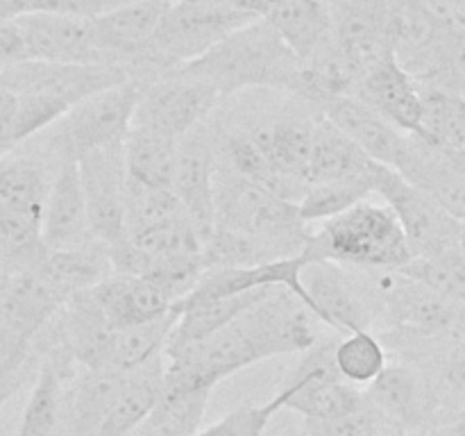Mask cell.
I'll return each mask as SVG.
<instances>
[{"label":"cell","instance_id":"cell-1","mask_svg":"<svg viewBox=\"0 0 465 436\" xmlns=\"http://www.w3.org/2000/svg\"><path fill=\"white\" fill-rule=\"evenodd\" d=\"M316 318L286 289L271 293L213 334L163 348V384L209 389L243 368L280 354L307 352L318 341Z\"/></svg>","mask_w":465,"mask_h":436},{"label":"cell","instance_id":"cell-2","mask_svg":"<svg viewBox=\"0 0 465 436\" xmlns=\"http://www.w3.org/2000/svg\"><path fill=\"white\" fill-rule=\"evenodd\" d=\"M173 71L213 86L218 95L252 89L295 94L302 62L286 48L277 32L259 18Z\"/></svg>","mask_w":465,"mask_h":436},{"label":"cell","instance_id":"cell-3","mask_svg":"<svg viewBox=\"0 0 465 436\" xmlns=\"http://www.w3.org/2000/svg\"><path fill=\"white\" fill-rule=\"evenodd\" d=\"M304 257L363 271H400L413 259L407 236L389 204L361 200L309 232Z\"/></svg>","mask_w":465,"mask_h":436},{"label":"cell","instance_id":"cell-4","mask_svg":"<svg viewBox=\"0 0 465 436\" xmlns=\"http://www.w3.org/2000/svg\"><path fill=\"white\" fill-rule=\"evenodd\" d=\"M216 225L262 243L272 259L298 257L304 253L309 230L295 203L277 198L263 186L236 175L218 164L213 182Z\"/></svg>","mask_w":465,"mask_h":436},{"label":"cell","instance_id":"cell-5","mask_svg":"<svg viewBox=\"0 0 465 436\" xmlns=\"http://www.w3.org/2000/svg\"><path fill=\"white\" fill-rule=\"evenodd\" d=\"M252 21L254 18L245 16L232 5L177 0L166 7L153 39H150L145 57L136 68H141L150 77L163 75V73L204 54L227 35Z\"/></svg>","mask_w":465,"mask_h":436},{"label":"cell","instance_id":"cell-6","mask_svg":"<svg viewBox=\"0 0 465 436\" xmlns=\"http://www.w3.org/2000/svg\"><path fill=\"white\" fill-rule=\"evenodd\" d=\"M143 82L136 77L98 91L89 98L73 104L50 132V154L54 162L80 159L94 150L118 148L125 141L127 130L134 121Z\"/></svg>","mask_w":465,"mask_h":436},{"label":"cell","instance_id":"cell-7","mask_svg":"<svg viewBox=\"0 0 465 436\" xmlns=\"http://www.w3.org/2000/svg\"><path fill=\"white\" fill-rule=\"evenodd\" d=\"M372 193L395 213L413 257H431L459 248L461 223L393 168L372 166Z\"/></svg>","mask_w":465,"mask_h":436},{"label":"cell","instance_id":"cell-8","mask_svg":"<svg viewBox=\"0 0 465 436\" xmlns=\"http://www.w3.org/2000/svg\"><path fill=\"white\" fill-rule=\"evenodd\" d=\"M336 343V341H334ZM334 343L316 345L304 352L286 384L277 391L282 409L302 416V421H321L368 407L366 391L341 380L334 366Z\"/></svg>","mask_w":465,"mask_h":436},{"label":"cell","instance_id":"cell-9","mask_svg":"<svg viewBox=\"0 0 465 436\" xmlns=\"http://www.w3.org/2000/svg\"><path fill=\"white\" fill-rule=\"evenodd\" d=\"M375 272V298L395 325L422 339H465V304L443 298L400 271Z\"/></svg>","mask_w":465,"mask_h":436},{"label":"cell","instance_id":"cell-10","mask_svg":"<svg viewBox=\"0 0 465 436\" xmlns=\"http://www.w3.org/2000/svg\"><path fill=\"white\" fill-rule=\"evenodd\" d=\"M218 100L221 95L213 86L168 71L141 89L132 123L180 141L209 121Z\"/></svg>","mask_w":465,"mask_h":436},{"label":"cell","instance_id":"cell-11","mask_svg":"<svg viewBox=\"0 0 465 436\" xmlns=\"http://www.w3.org/2000/svg\"><path fill=\"white\" fill-rule=\"evenodd\" d=\"M366 398L386 425L407 436H425L443 422L434 382L409 363H389L366 389Z\"/></svg>","mask_w":465,"mask_h":436},{"label":"cell","instance_id":"cell-12","mask_svg":"<svg viewBox=\"0 0 465 436\" xmlns=\"http://www.w3.org/2000/svg\"><path fill=\"white\" fill-rule=\"evenodd\" d=\"M216 168V136L212 134L207 123L198 125L177 141L171 191L180 200L182 209L203 239H207L216 225V207H213Z\"/></svg>","mask_w":465,"mask_h":436},{"label":"cell","instance_id":"cell-13","mask_svg":"<svg viewBox=\"0 0 465 436\" xmlns=\"http://www.w3.org/2000/svg\"><path fill=\"white\" fill-rule=\"evenodd\" d=\"M91 234L98 243L112 245L125 239V162L123 145L86 153L77 159Z\"/></svg>","mask_w":465,"mask_h":436},{"label":"cell","instance_id":"cell-14","mask_svg":"<svg viewBox=\"0 0 465 436\" xmlns=\"http://www.w3.org/2000/svg\"><path fill=\"white\" fill-rule=\"evenodd\" d=\"M166 7L168 5L159 0H136L103 16L89 18L91 41L100 62L127 66L134 77Z\"/></svg>","mask_w":465,"mask_h":436},{"label":"cell","instance_id":"cell-15","mask_svg":"<svg viewBox=\"0 0 465 436\" xmlns=\"http://www.w3.org/2000/svg\"><path fill=\"white\" fill-rule=\"evenodd\" d=\"M309 312L321 325L341 334L372 330V312L357 284L343 272V266L331 262H307L302 268Z\"/></svg>","mask_w":465,"mask_h":436},{"label":"cell","instance_id":"cell-16","mask_svg":"<svg viewBox=\"0 0 465 436\" xmlns=\"http://www.w3.org/2000/svg\"><path fill=\"white\" fill-rule=\"evenodd\" d=\"M318 112L339 127L371 162L398 168L409 150L411 134L386 121L384 116L363 104L357 95H339L318 104Z\"/></svg>","mask_w":465,"mask_h":436},{"label":"cell","instance_id":"cell-17","mask_svg":"<svg viewBox=\"0 0 465 436\" xmlns=\"http://www.w3.org/2000/svg\"><path fill=\"white\" fill-rule=\"evenodd\" d=\"M41 241L45 250H73L95 241L75 159L54 164L41 216Z\"/></svg>","mask_w":465,"mask_h":436},{"label":"cell","instance_id":"cell-18","mask_svg":"<svg viewBox=\"0 0 465 436\" xmlns=\"http://www.w3.org/2000/svg\"><path fill=\"white\" fill-rule=\"evenodd\" d=\"M27 59L50 64H103L91 41L89 18L68 14H27L16 18Z\"/></svg>","mask_w":465,"mask_h":436},{"label":"cell","instance_id":"cell-19","mask_svg":"<svg viewBox=\"0 0 465 436\" xmlns=\"http://www.w3.org/2000/svg\"><path fill=\"white\" fill-rule=\"evenodd\" d=\"M363 104L393 123L404 134H416L420 123V86L400 66L395 54H386L366 68L354 91Z\"/></svg>","mask_w":465,"mask_h":436},{"label":"cell","instance_id":"cell-20","mask_svg":"<svg viewBox=\"0 0 465 436\" xmlns=\"http://www.w3.org/2000/svg\"><path fill=\"white\" fill-rule=\"evenodd\" d=\"M127 377L130 372L77 366L64 386L62 436H95Z\"/></svg>","mask_w":465,"mask_h":436},{"label":"cell","instance_id":"cell-21","mask_svg":"<svg viewBox=\"0 0 465 436\" xmlns=\"http://www.w3.org/2000/svg\"><path fill=\"white\" fill-rule=\"evenodd\" d=\"M395 173L465 225V177L452 166L448 153L411 134L407 154Z\"/></svg>","mask_w":465,"mask_h":436},{"label":"cell","instance_id":"cell-22","mask_svg":"<svg viewBox=\"0 0 465 436\" xmlns=\"http://www.w3.org/2000/svg\"><path fill=\"white\" fill-rule=\"evenodd\" d=\"M89 291L112 330L154 321L173 309V300L157 284L139 275L112 272Z\"/></svg>","mask_w":465,"mask_h":436},{"label":"cell","instance_id":"cell-23","mask_svg":"<svg viewBox=\"0 0 465 436\" xmlns=\"http://www.w3.org/2000/svg\"><path fill=\"white\" fill-rule=\"evenodd\" d=\"M77 363L64 350L50 348L36 372L16 436H62V400Z\"/></svg>","mask_w":465,"mask_h":436},{"label":"cell","instance_id":"cell-24","mask_svg":"<svg viewBox=\"0 0 465 436\" xmlns=\"http://www.w3.org/2000/svg\"><path fill=\"white\" fill-rule=\"evenodd\" d=\"M263 21L300 62L312 59L334 39V21L325 0H284Z\"/></svg>","mask_w":465,"mask_h":436},{"label":"cell","instance_id":"cell-25","mask_svg":"<svg viewBox=\"0 0 465 436\" xmlns=\"http://www.w3.org/2000/svg\"><path fill=\"white\" fill-rule=\"evenodd\" d=\"M35 271L64 300L80 291L94 289L114 272L107 245L98 243V241H91V243L73 250H48Z\"/></svg>","mask_w":465,"mask_h":436},{"label":"cell","instance_id":"cell-26","mask_svg":"<svg viewBox=\"0 0 465 436\" xmlns=\"http://www.w3.org/2000/svg\"><path fill=\"white\" fill-rule=\"evenodd\" d=\"M372 162L339 130L331 125L321 112L313 123L312 154H309L307 182L348 180V177L368 175Z\"/></svg>","mask_w":465,"mask_h":436},{"label":"cell","instance_id":"cell-27","mask_svg":"<svg viewBox=\"0 0 465 436\" xmlns=\"http://www.w3.org/2000/svg\"><path fill=\"white\" fill-rule=\"evenodd\" d=\"M209 395V389L191 391L162 382L153 409L132 436H195L203 427Z\"/></svg>","mask_w":465,"mask_h":436},{"label":"cell","instance_id":"cell-28","mask_svg":"<svg viewBox=\"0 0 465 436\" xmlns=\"http://www.w3.org/2000/svg\"><path fill=\"white\" fill-rule=\"evenodd\" d=\"M177 139L154 132L150 127H141L132 123L123 141V162L125 175L130 180L148 186H163L171 189L173 166H175Z\"/></svg>","mask_w":465,"mask_h":436},{"label":"cell","instance_id":"cell-29","mask_svg":"<svg viewBox=\"0 0 465 436\" xmlns=\"http://www.w3.org/2000/svg\"><path fill=\"white\" fill-rule=\"evenodd\" d=\"M163 377V354L148 366L130 372L127 384L123 386L121 395L112 409L107 411L104 421L100 422L95 436H132V431L145 421V416L153 409L162 389Z\"/></svg>","mask_w":465,"mask_h":436},{"label":"cell","instance_id":"cell-30","mask_svg":"<svg viewBox=\"0 0 465 436\" xmlns=\"http://www.w3.org/2000/svg\"><path fill=\"white\" fill-rule=\"evenodd\" d=\"M420 86V123L418 136L425 144L454 153L465 148V95L440 86Z\"/></svg>","mask_w":465,"mask_h":436},{"label":"cell","instance_id":"cell-31","mask_svg":"<svg viewBox=\"0 0 465 436\" xmlns=\"http://www.w3.org/2000/svg\"><path fill=\"white\" fill-rule=\"evenodd\" d=\"M173 325H175V313L171 309L154 321L125 327V330H114L104 368L118 372H134L148 366L150 362L163 354Z\"/></svg>","mask_w":465,"mask_h":436},{"label":"cell","instance_id":"cell-32","mask_svg":"<svg viewBox=\"0 0 465 436\" xmlns=\"http://www.w3.org/2000/svg\"><path fill=\"white\" fill-rule=\"evenodd\" d=\"M334 366L341 380L368 389L389 366V354L372 330L352 332L334 343Z\"/></svg>","mask_w":465,"mask_h":436},{"label":"cell","instance_id":"cell-33","mask_svg":"<svg viewBox=\"0 0 465 436\" xmlns=\"http://www.w3.org/2000/svg\"><path fill=\"white\" fill-rule=\"evenodd\" d=\"M375 166V162H372ZM372 193V168L368 175L348 177V180L313 182L307 186L302 200L298 203L300 216L307 223H322L343 213L345 209L354 207L361 200L371 198Z\"/></svg>","mask_w":465,"mask_h":436},{"label":"cell","instance_id":"cell-34","mask_svg":"<svg viewBox=\"0 0 465 436\" xmlns=\"http://www.w3.org/2000/svg\"><path fill=\"white\" fill-rule=\"evenodd\" d=\"M189 218L171 189L148 186L125 177V234Z\"/></svg>","mask_w":465,"mask_h":436},{"label":"cell","instance_id":"cell-35","mask_svg":"<svg viewBox=\"0 0 465 436\" xmlns=\"http://www.w3.org/2000/svg\"><path fill=\"white\" fill-rule=\"evenodd\" d=\"M400 272L443 298L465 304V257L459 248L431 257H413Z\"/></svg>","mask_w":465,"mask_h":436},{"label":"cell","instance_id":"cell-36","mask_svg":"<svg viewBox=\"0 0 465 436\" xmlns=\"http://www.w3.org/2000/svg\"><path fill=\"white\" fill-rule=\"evenodd\" d=\"M431 382L439 395L440 418L443 422L452 421L465 409V339L450 341V345L440 350L439 372Z\"/></svg>","mask_w":465,"mask_h":436},{"label":"cell","instance_id":"cell-37","mask_svg":"<svg viewBox=\"0 0 465 436\" xmlns=\"http://www.w3.org/2000/svg\"><path fill=\"white\" fill-rule=\"evenodd\" d=\"M277 411H282L280 395L263 404H245V407L234 409L218 422L209 425L207 430H200L195 436H248L254 430H263V427L271 425Z\"/></svg>","mask_w":465,"mask_h":436},{"label":"cell","instance_id":"cell-38","mask_svg":"<svg viewBox=\"0 0 465 436\" xmlns=\"http://www.w3.org/2000/svg\"><path fill=\"white\" fill-rule=\"evenodd\" d=\"M381 418L368 404L366 409L336 418H321V421H304L307 436H375L381 427Z\"/></svg>","mask_w":465,"mask_h":436},{"label":"cell","instance_id":"cell-39","mask_svg":"<svg viewBox=\"0 0 465 436\" xmlns=\"http://www.w3.org/2000/svg\"><path fill=\"white\" fill-rule=\"evenodd\" d=\"M136 0H48L45 14H68L77 18H95Z\"/></svg>","mask_w":465,"mask_h":436},{"label":"cell","instance_id":"cell-40","mask_svg":"<svg viewBox=\"0 0 465 436\" xmlns=\"http://www.w3.org/2000/svg\"><path fill=\"white\" fill-rule=\"evenodd\" d=\"M18 95L12 91L0 89V154H7L16 148L14 141V125H16Z\"/></svg>","mask_w":465,"mask_h":436},{"label":"cell","instance_id":"cell-41","mask_svg":"<svg viewBox=\"0 0 465 436\" xmlns=\"http://www.w3.org/2000/svg\"><path fill=\"white\" fill-rule=\"evenodd\" d=\"M282 3H284V0H230L232 7L239 9L245 16L254 18V21H257V18H263L268 12H272V9Z\"/></svg>","mask_w":465,"mask_h":436},{"label":"cell","instance_id":"cell-42","mask_svg":"<svg viewBox=\"0 0 465 436\" xmlns=\"http://www.w3.org/2000/svg\"><path fill=\"white\" fill-rule=\"evenodd\" d=\"M375 436H407V434H402V431H398V430H395V427H391V425H386V422H381V427H380V430H377Z\"/></svg>","mask_w":465,"mask_h":436},{"label":"cell","instance_id":"cell-43","mask_svg":"<svg viewBox=\"0 0 465 436\" xmlns=\"http://www.w3.org/2000/svg\"><path fill=\"white\" fill-rule=\"evenodd\" d=\"M459 250H461V254L465 257V225H461V236H459Z\"/></svg>","mask_w":465,"mask_h":436},{"label":"cell","instance_id":"cell-44","mask_svg":"<svg viewBox=\"0 0 465 436\" xmlns=\"http://www.w3.org/2000/svg\"><path fill=\"white\" fill-rule=\"evenodd\" d=\"M266 430H268V427H263V430H254L252 434H248V436H263V434H266Z\"/></svg>","mask_w":465,"mask_h":436}]
</instances>
